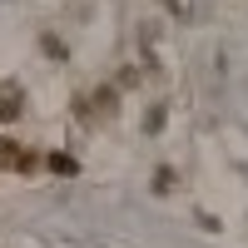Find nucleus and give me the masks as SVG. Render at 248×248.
<instances>
[{"label": "nucleus", "mask_w": 248, "mask_h": 248, "mask_svg": "<svg viewBox=\"0 0 248 248\" xmlns=\"http://www.w3.org/2000/svg\"><path fill=\"white\" fill-rule=\"evenodd\" d=\"M20 109H25V105H20V90L5 85V90H0V119H15Z\"/></svg>", "instance_id": "nucleus-3"}, {"label": "nucleus", "mask_w": 248, "mask_h": 248, "mask_svg": "<svg viewBox=\"0 0 248 248\" xmlns=\"http://www.w3.org/2000/svg\"><path fill=\"white\" fill-rule=\"evenodd\" d=\"M35 149H25L15 134H0V169H15V174H35Z\"/></svg>", "instance_id": "nucleus-1"}, {"label": "nucleus", "mask_w": 248, "mask_h": 248, "mask_svg": "<svg viewBox=\"0 0 248 248\" xmlns=\"http://www.w3.org/2000/svg\"><path fill=\"white\" fill-rule=\"evenodd\" d=\"M45 169H50L55 179H75V174H79V159H75V154H65V149H55V154L45 159Z\"/></svg>", "instance_id": "nucleus-2"}]
</instances>
